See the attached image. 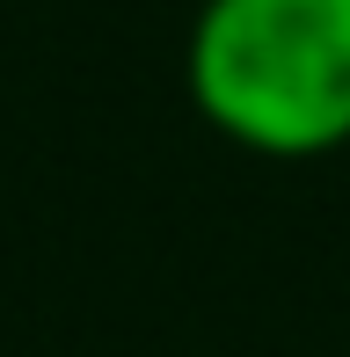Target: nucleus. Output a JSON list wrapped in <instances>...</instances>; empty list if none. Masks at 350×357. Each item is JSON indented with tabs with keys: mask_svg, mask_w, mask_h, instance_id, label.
Masks as SVG:
<instances>
[{
	"mask_svg": "<svg viewBox=\"0 0 350 357\" xmlns=\"http://www.w3.org/2000/svg\"><path fill=\"white\" fill-rule=\"evenodd\" d=\"M190 95L234 146L270 160L350 146V0H204Z\"/></svg>",
	"mask_w": 350,
	"mask_h": 357,
	"instance_id": "nucleus-1",
	"label": "nucleus"
}]
</instances>
